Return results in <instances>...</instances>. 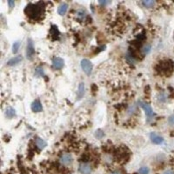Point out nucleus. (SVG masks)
<instances>
[{"label":"nucleus","instance_id":"21","mask_svg":"<svg viewBox=\"0 0 174 174\" xmlns=\"http://www.w3.org/2000/svg\"><path fill=\"white\" fill-rule=\"evenodd\" d=\"M149 173H150V169L146 166H143L139 170V174H149Z\"/></svg>","mask_w":174,"mask_h":174},{"label":"nucleus","instance_id":"18","mask_svg":"<svg viewBox=\"0 0 174 174\" xmlns=\"http://www.w3.org/2000/svg\"><path fill=\"white\" fill-rule=\"evenodd\" d=\"M19 48H20V42H19V41L15 42V43L13 44V46H12V52H13L14 54H16V53L18 51Z\"/></svg>","mask_w":174,"mask_h":174},{"label":"nucleus","instance_id":"14","mask_svg":"<svg viewBox=\"0 0 174 174\" xmlns=\"http://www.w3.org/2000/svg\"><path fill=\"white\" fill-rule=\"evenodd\" d=\"M36 145L40 149H44L47 145L46 142L44 139H40V138H37V139H36Z\"/></svg>","mask_w":174,"mask_h":174},{"label":"nucleus","instance_id":"2","mask_svg":"<svg viewBox=\"0 0 174 174\" xmlns=\"http://www.w3.org/2000/svg\"><path fill=\"white\" fill-rule=\"evenodd\" d=\"M81 67L83 70L85 72V74L87 75H90L92 73V70H93V65L91 63V61L89 59H83L81 61Z\"/></svg>","mask_w":174,"mask_h":174},{"label":"nucleus","instance_id":"12","mask_svg":"<svg viewBox=\"0 0 174 174\" xmlns=\"http://www.w3.org/2000/svg\"><path fill=\"white\" fill-rule=\"evenodd\" d=\"M67 10H68V4H65V3H62L58 8V14L61 15V16H63V15H65L66 13Z\"/></svg>","mask_w":174,"mask_h":174},{"label":"nucleus","instance_id":"3","mask_svg":"<svg viewBox=\"0 0 174 174\" xmlns=\"http://www.w3.org/2000/svg\"><path fill=\"white\" fill-rule=\"evenodd\" d=\"M35 54V49L33 46V43L32 39H28L27 41V47H26V57L29 60H32Z\"/></svg>","mask_w":174,"mask_h":174},{"label":"nucleus","instance_id":"26","mask_svg":"<svg viewBox=\"0 0 174 174\" xmlns=\"http://www.w3.org/2000/svg\"><path fill=\"white\" fill-rule=\"evenodd\" d=\"M98 3H99L100 4H103V5H105V4H110V2H109V1H99Z\"/></svg>","mask_w":174,"mask_h":174},{"label":"nucleus","instance_id":"19","mask_svg":"<svg viewBox=\"0 0 174 174\" xmlns=\"http://www.w3.org/2000/svg\"><path fill=\"white\" fill-rule=\"evenodd\" d=\"M151 50V45H145V46L143 47L142 51H143V53H144L145 55H147V54H149V53H150Z\"/></svg>","mask_w":174,"mask_h":174},{"label":"nucleus","instance_id":"11","mask_svg":"<svg viewBox=\"0 0 174 174\" xmlns=\"http://www.w3.org/2000/svg\"><path fill=\"white\" fill-rule=\"evenodd\" d=\"M22 59H23V58H22L21 56H16V57H14V58H11V59L7 62V65H8L9 66L17 65H18V64L22 61Z\"/></svg>","mask_w":174,"mask_h":174},{"label":"nucleus","instance_id":"5","mask_svg":"<svg viewBox=\"0 0 174 174\" xmlns=\"http://www.w3.org/2000/svg\"><path fill=\"white\" fill-rule=\"evenodd\" d=\"M139 104H140V106L144 109V111H145V115L148 117H152L154 115L153 111H152V109H151L150 104L145 103V102H142V101H140Z\"/></svg>","mask_w":174,"mask_h":174},{"label":"nucleus","instance_id":"22","mask_svg":"<svg viewBox=\"0 0 174 174\" xmlns=\"http://www.w3.org/2000/svg\"><path fill=\"white\" fill-rule=\"evenodd\" d=\"M95 136H96V138H98V139H102V138L104 137V132H103V131L98 130V131H96Z\"/></svg>","mask_w":174,"mask_h":174},{"label":"nucleus","instance_id":"16","mask_svg":"<svg viewBox=\"0 0 174 174\" xmlns=\"http://www.w3.org/2000/svg\"><path fill=\"white\" fill-rule=\"evenodd\" d=\"M142 4L145 7L151 8V7H153L155 5V2L154 1H151V0H145V1H143L142 2Z\"/></svg>","mask_w":174,"mask_h":174},{"label":"nucleus","instance_id":"27","mask_svg":"<svg viewBox=\"0 0 174 174\" xmlns=\"http://www.w3.org/2000/svg\"><path fill=\"white\" fill-rule=\"evenodd\" d=\"M111 174H121L120 173H118V172H114V173H112Z\"/></svg>","mask_w":174,"mask_h":174},{"label":"nucleus","instance_id":"9","mask_svg":"<svg viewBox=\"0 0 174 174\" xmlns=\"http://www.w3.org/2000/svg\"><path fill=\"white\" fill-rule=\"evenodd\" d=\"M84 92H85L84 84L83 82H81V83L79 84V89H78V92H77V98H78V100L81 99L82 98L84 97Z\"/></svg>","mask_w":174,"mask_h":174},{"label":"nucleus","instance_id":"13","mask_svg":"<svg viewBox=\"0 0 174 174\" xmlns=\"http://www.w3.org/2000/svg\"><path fill=\"white\" fill-rule=\"evenodd\" d=\"M5 116L8 118H12L13 117L16 116V111L12 107H8L5 111Z\"/></svg>","mask_w":174,"mask_h":174},{"label":"nucleus","instance_id":"8","mask_svg":"<svg viewBox=\"0 0 174 174\" xmlns=\"http://www.w3.org/2000/svg\"><path fill=\"white\" fill-rule=\"evenodd\" d=\"M79 172L82 174H91L92 173L91 165L86 163H82L79 165Z\"/></svg>","mask_w":174,"mask_h":174},{"label":"nucleus","instance_id":"6","mask_svg":"<svg viewBox=\"0 0 174 174\" xmlns=\"http://www.w3.org/2000/svg\"><path fill=\"white\" fill-rule=\"evenodd\" d=\"M52 65L53 68L56 70L62 69L65 65V62L61 58H55L52 60Z\"/></svg>","mask_w":174,"mask_h":174},{"label":"nucleus","instance_id":"24","mask_svg":"<svg viewBox=\"0 0 174 174\" xmlns=\"http://www.w3.org/2000/svg\"><path fill=\"white\" fill-rule=\"evenodd\" d=\"M8 4H9V7H10V8H13L14 5H15V2H14V1H12V0H9V1H8Z\"/></svg>","mask_w":174,"mask_h":174},{"label":"nucleus","instance_id":"4","mask_svg":"<svg viewBox=\"0 0 174 174\" xmlns=\"http://www.w3.org/2000/svg\"><path fill=\"white\" fill-rule=\"evenodd\" d=\"M72 161H73V159H72V156L70 153L62 154L60 159H59V162L61 163L63 165H65V166H68L70 164H71Z\"/></svg>","mask_w":174,"mask_h":174},{"label":"nucleus","instance_id":"17","mask_svg":"<svg viewBox=\"0 0 174 174\" xmlns=\"http://www.w3.org/2000/svg\"><path fill=\"white\" fill-rule=\"evenodd\" d=\"M35 75L36 76H38V77H43L45 75V71L44 69L41 67V66H38L35 69Z\"/></svg>","mask_w":174,"mask_h":174},{"label":"nucleus","instance_id":"20","mask_svg":"<svg viewBox=\"0 0 174 174\" xmlns=\"http://www.w3.org/2000/svg\"><path fill=\"white\" fill-rule=\"evenodd\" d=\"M126 60H127L129 63H131V64H135V58L130 53V52H127L126 53Z\"/></svg>","mask_w":174,"mask_h":174},{"label":"nucleus","instance_id":"23","mask_svg":"<svg viewBox=\"0 0 174 174\" xmlns=\"http://www.w3.org/2000/svg\"><path fill=\"white\" fill-rule=\"evenodd\" d=\"M168 123H169L170 126H174V114L173 115H172V116L169 117V118H168Z\"/></svg>","mask_w":174,"mask_h":174},{"label":"nucleus","instance_id":"10","mask_svg":"<svg viewBox=\"0 0 174 174\" xmlns=\"http://www.w3.org/2000/svg\"><path fill=\"white\" fill-rule=\"evenodd\" d=\"M32 110L34 112H42L43 107H42V104H41L39 100H35V101H33V103L32 104Z\"/></svg>","mask_w":174,"mask_h":174},{"label":"nucleus","instance_id":"25","mask_svg":"<svg viewBox=\"0 0 174 174\" xmlns=\"http://www.w3.org/2000/svg\"><path fill=\"white\" fill-rule=\"evenodd\" d=\"M163 174H174V172L172 170H166L165 172H164Z\"/></svg>","mask_w":174,"mask_h":174},{"label":"nucleus","instance_id":"15","mask_svg":"<svg viewBox=\"0 0 174 174\" xmlns=\"http://www.w3.org/2000/svg\"><path fill=\"white\" fill-rule=\"evenodd\" d=\"M77 17H78L79 19H80V20L83 21L86 18V12H84V10H79L78 12H77Z\"/></svg>","mask_w":174,"mask_h":174},{"label":"nucleus","instance_id":"1","mask_svg":"<svg viewBox=\"0 0 174 174\" xmlns=\"http://www.w3.org/2000/svg\"><path fill=\"white\" fill-rule=\"evenodd\" d=\"M26 14L32 18H37L42 14L41 6L38 4H29L25 9Z\"/></svg>","mask_w":174,"mask_h":174},{"label":"nucleus","instance_id":"7","mask_svg":"<svg viewBox=\"0 0 174 174\" xmlns=\"http://www.w3.org/2000/svg\"><path fill=\"white\" fill-rule=\"evenodd\" d=\"M150 139H151V142L153 144H156V145H161L164 142V139H163L162 137L158 135L155 132H151V134H150Z\"/></svg>","mask_w":174,"mask_h":174}]
</instances>
